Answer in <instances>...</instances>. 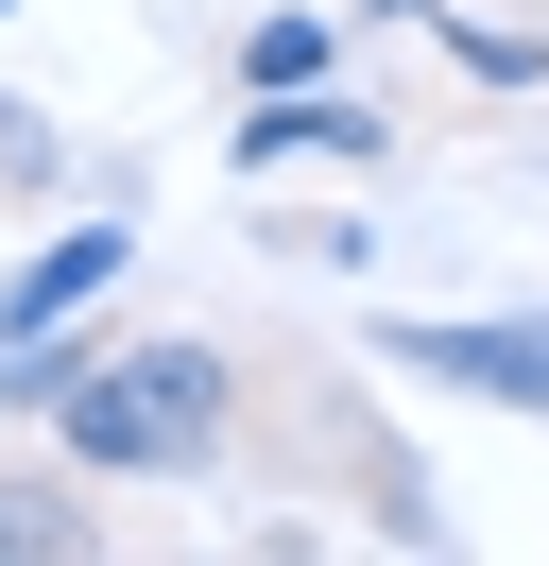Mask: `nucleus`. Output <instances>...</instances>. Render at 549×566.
I'll use <instances>...</instances> for the list:
<instances>
[{"label": "nucleus", "instance_id": "2", "mask_svg": "<svg viewBox=\"0 0 549 566\" xmlns=\"http://www.w3.org/2000/svg\"><path fill=\"white\" fill-rule=\"evenodd\" d=\"M377 360H412L446 395H498V412H549V326H395Z\"/></svg>", "mask_w": 549, "mask_h": 566}, {"label": "nucleus", "instance_id": "4", "mask_svg": "<svg viewBox=\"0 0 549 566\" xmlns=\"http://www.w3.org/2000/svg\"><path fill=\"white\" fill-rule=\"evenodd\" d=\"M0 566H103L86 463H0Z\"/></svg>", "mask_w": 549, "mask_h": 566}, {"label": "nucleus", "instance_id": "1", "mask_svg": "<svg viewBox=\"0 0 549 566\" xmlns=\"http://www.w3.org/2000/svg\"><path fill=\"white\" fill-rule=\"evenodd\" d=\"M224 447H240L224 344H86L52 378V463H86V481H206Z\"/></svg>", "mask_w": 549, "mask_h": 566}, {"label": "nucleus", "instance_id": "6", "mask_svg": "<svg viewBox=\"0 0 549 566\" xmlns=\"http://www.w3.org/2000/svg\"><path fill=\"white\" fill-rule=\"evenodd\" d=\"M0 18H18V0H0Z\"/></svg>", "mask_w": 549, "mask_h": 566}, {"label": "nucleus", "instance_id": "3", "mask_svg": "<svg viewBox=\"0 0 549 566\" xmlns=\"http://www.w3.org/2000/svg\"><path fill=\"white\" fill-rule=\"evenodd\" d=\"M121 258H137V223H69V241H34L18 275H0V344H34V326H69V310H86L103 275H121Z\"/></svg>", "mask_w": 549, "mask_h": 566}, {"label": "nucleus", "instance_id": "5", "mask_svg": "<svg viewBox=\"0 0 549 566\" xmlns=\"http://www.w3.org/2000/svg\"><path fill=\"white\" fill-rule=\"evenodd\" d=\"M240 86H327V18H258V35H240Z\"/></svg>", "mask_w": 549, "mask_h": 566}]
</instances>
